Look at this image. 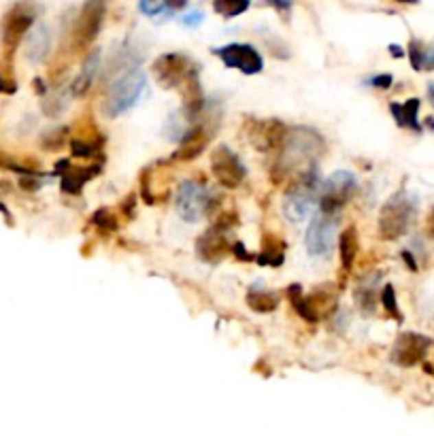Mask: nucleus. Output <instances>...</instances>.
I'll return each instance as SVG.
<instances>
[{"label":"nucleus","instance_id":"f257e3e1","mask_svg":"<svg viewBox=\"0 0 434 436\" xmlns=\"http://www.w3.org/2000/svg\"><path fill=\"white\" fill-rule=\"evenodd\" d=\"M279 154L281 156L273 168V177L277 181L288 177L292 172L305 174L307 170L315 168L319 158L326 154V143L317 130L307 126H296L288 130V137Z\"/></svg>","mask_w":434,"mask_h":436},{"label":"nucleus","instance_id":"f03ea898","mask_svg":"<svg viewBox=\"0 0 434 436\" xmlns=\"http://www.w3.org/2000/svg\"><path fill=\"white\" fill-rule=\"evenodd\" d=\"M145 90L147 77L139 67L122 73L106 90V96L102 100V113L106 117H119L128 113L143 98Z\"/></svg>","mask_w":434,"mask_h":436},{"label":"nucleus","instance_id":"7ed1b4c3","mask_svg":"<svg viewBox=\"0 0 434 436\" xmlns=\"http://www.w3.org/2000/svg\"><path fill=\"white\" fill-rule=\"evenodd\" d=\"M415 200L407 192H398L389 198L379 213V234L385 241H398L415 220Z\"/></svg>","mask_w":434,"mask_h":436},{"label":"nucleus","instance_id":"20e7f679","mask_svg":"<svg viewBox=\"0 0 434 436\" xmlns=\"http://www.w3.org/2000/svg\"><path fill=\"white\" fill-rule=\"evenodd\" d=\"M294 311L309 323H317L319 319L330 317L336 311V302H339V294L332 288H315L311 294H302V288L298 283H292V286L286 290Z\"/></svg>","mask_w":434,"mask_h":436},{"label":"nucleus","instance_id":"39448f33","mask_svg":"<svg viewBox=\"0 0 434 436\" xmlns=\"http://www.w3.org/2000/svg\"><path fill=\"white\" fill-rule=\"evenodd\" d=\"M236 226V213H222L217 217V222L198 236L196 241V255L207 262V264H220V262L232 253V238H230V230Z\"/></svg>","mask_w":434,"mask_h":436},{"label":"nucleus","instance_id":"423d86ee","mask_svg":"<svg viewBox=\"0 0 434 436\" xmlns=\"http://www.w3.org/2000/svg\"><path fill=\"white\" fill-rule=\"evenodd\" d=\"M358 192V179L350 170H336L326 179L319 187L317 200H319V213L334 217L339 211L345 209Z\"/></svg>","mask_w":434,"mask_h":436},{"label":"nucleus","instance_id":"0eeeda50","mask_svg":"<svg viewBox=\"0 0 434 436\" xmlns=\"http://www.w3.org/2000/svg\"><path fill=\"white\" fill-rule=\"evenodd\" d=\"M319 177H317V166L300 174V179L286 192L284 198V213L292 224L302 222L311 213L313 203L317 200L319 194Z\"/></svg>","mask_w":434,"mask_h":436},{"label":"nucleus","instance_id":"6e6552de","mask_svg":"<svg viewBox=\"0 0 434 436\" xmlns=\"http://www.w3.org/2000/svg\"><path fill=\"white\" fill-rule=\"evenodd\" d=\"M198 73V67L194 64L187 56L170 51L162 54L151 64V75H154L156 83L164 90H175V87H183L194 75Z\"/></svg>","mask_w":434,"mask_h":436},{"label":"nucleus","instance_id":"1a4fd4ad","mask_svg":"<svg viewBox=\"0 0 434 436\" xmlns=\"http://www.w3.org/2000/svg\"><path fill=\"white\" fill-rule=\"evenodd\" d=\"M106 17V5L92 0V3H85L75 17V24L71 28V47L73 51H85L92 43L96 41L98 32L102 30Z\"/></svg>","mask_w":434,"mask_h":436},{"label":"nucleus","instance_id":"9d476101","mask_svg":"<svg viewBox=\"0 0 434 436\" xmlns=\"http://www.w3.org/2000/svg\"><path fill=\"white\" fill-rule=\"evenodd\" d=\"M288 126L279 119H255L249 117L243 124V135L245 141L262 154H271V151H281L284 141L288 137Z\"/></svg>","mask_w":434,"mask_h":436},{"label":"nucleus","instance_id":"9b49d317","mask_svg":"<svg viewBox=\"0 0 434 436\" xmlns=\"http://www.w3.org/2000/svg\"><path fill=\"white\" fill-rule=\"evenodd\" d=\"M215 203V196L198 181H183L177 190L175 209L181 220L187 224H196L201 217H205Z\"/></svg>","mask_w":434,"mask_h":436},{"label":"nucleus","instance_id":"f8f14e48","mask_svg":"<svg viewBox=\"0 0 434 436\" xmlns=\"http://www.w3.org/2000/svg\"><path fill=\"white\" fill-rule=\"evenodd\" d=\"M211 172H213L215 181L220 183L222 187H226V190L238 187L247 177L245 164L226 145H220L211 154Z\"/></svg>","mask_w":434,"mask_h":436},{"label":"nucleus","instance_id":"ddd939ff","mask_svg":"<svg viewBox=\"0 0 434 436\" xmlns=\"http://www.w3.org/2000/svg\"><path fill=\"white\" fill-rule=\"evenodd\" d=\"M213 54L220 58L228 69H236L243 75H258L264 69V58L247 43H230V45L217 47Z\"/></svg>","mask_w":434,"mask_h":436},{"label":"nucleus","instance_id":"4468645a","mask_svg":"<svg viewBox=\"0 0 434 436\" xmlns=\"http://www.w3.org/2000/svg\"><path fill=\"white\" fill-rule=\"evenodd\" d=\"M307 251L313 257H330L336 247V224L334 217L317 213L307 228Z\"/></svg>","mask_w":434,"mask_h":436},{"label":"nucleus","instance_id":"2eb2a0df","mask_svg":"<svg viewBox=\"0 0 434 436\" xmlns=\"http://www.w3.org/2000/svg\"><path fill=\"white\" fill-rule=\"evenodd\" d=\"M430 347H432L430 336H424L418 332H402L392 347L389 360L400 368H411V366L420 364L428 356Z\"/></svg>","mask_w":434,"mask_h":436},{"label":"nucleus","instance_id":"dca6fc26","mask_svg":"<svg viewBox=\"0 0 434 436\" xmlns=\"http://www.w3.org/2000/svg\"><path fill=\"white\" fill-rule=\"evenodd\" d=\"M36 19V7L32 5H15L9 9L3 21V43L9 51H13L24 34L32 28Z\"/></svg>","mask_w":434,"mask_h":436},{"label":"nucleus","instance_id":"f3484780","mask_svg":"<svg viewBox=\"0 0 434 436\" xmlns=\"http://www.w3.org/2000/svg\"><path fill=\"white\" fill-rule=\"evenodd\" d=\"M160 166L162 162H156L141 172V196L147 205H160L170 194V177H166V168Z\"/></svg>","mask_w":434,"mask_h":436},{"label":"nucleus","instance_id":"a211bd4d","mask_svg":"<svg viewBox=\"0 0 434 436\" xmlns=\"http://www.w3.org/2000/svg\"><path fill=\"white\" fill-rule=\"evenodd\" d=\"M56 168H58L56 174H60V177H62V181H60L62 192L71 194V196L81 194L83 185L100 174V166L98 164H94V166H71L69 160L58 162Z\"/></svg>","mask_w":434,"mask_h":436},{"label":"nucleus","instance_id":"6ab92c4d","mask_svg":"<svg viewBox=\"0 0 434 436\" xmlns=\"http://www.w3.org/2000/svg\"><path fill=\"white\" fill-rule=\"evenodd\" d=\"M209 141H211V130L205 124L192 126L190 130H185V133L181 135L179 149L175 151V156L172 158L179 160V162H192L194 158H198L207 149Z\"/></svg>","mask_w":434,"mask_h":436},{"label":"nucleus","instance_id":"aec40b11","mask_svg":"<svg viewBox=\"0 0 434 436\" xmlns=\"http://www.w3.org/2000/svg\"><path fill=\"white\" fill-rule=\"evenodd\" d=\"M98 69H100V49H94V51H90L88 56H85L81 73L71 83L73 96H85L90 92V87L94 85V79L98 75Z\"/></svg>","mask_w":434,"mask_h":436},{"label":"nucleus","instance_id":"412c9836","mask_svg":"<svg viewBox=\"0 0 434 436\" xmlns=\"http://www.w3.org/2000/svg\"><path fill=\"white\" fill-rule=\"evenodd\" d=\"M52 49V30L45 24H38L30 30L26 43V58L34 64H41Z\"/></svg>","mask_w":434,"mask_h":436},{"label":"nucleus","instance_id":"4be33fe9","mask_svg":"<svg viewBox=\"0 0 434 436\" xmlns=\"http://www.w3.org/2000/svg\"><path fill=\"white\" fill-rule=\"evenodd\" d=\"M420 100L418 98H409L407 102H392L389 104V113L394 115L396 124L400 128H407V130H413V133H422V124L418 119V113H420Z\"/></svg>","mask_w":434,"mask_h":436},{"label":"nucleus","instance_id":"5701e85b","mask_svg":"<svg viewBox=\"0 0 434 436\" xmlns=\"http://www.w3.org/2000/svg\"><path fill=\"white\" fill-rule=\"evenodd\" d=\"M358 251H360L358 228L356 226L345 228L339 234V257H341V266H343L345 273L354 268V262L358 257Z\"/></svg>","mask_w":434,"mask_h":436},{"label":"nucleus","instance_id":"b1692460","mask_svg":"<svg viewBox=\"0 0 434 436\" xmlns=\"http://www.w3.org/2000/svg\"><path fill=\"white\" fill-rule=\"evenodd\" d=\"M286 260V243L281 241L279 236L275 234H264V241H262V251L255 255V262L262 266H281Z\"/></svg>","mask_w":434,"mask_h":436},{"label":"nucleus","instance_id":"393cba45","mask_svg":"<svg viewBox=\"0 0 434 436\" xmlns=\"http://www.w3.org/2000/svg\"><path fill=\"white\" fill-rule=\"evenodd\" d=\"M245 300H247V307L255 313H273L281 302L279 294L269 290H258V288H251Z\"/></svg>","mask_w":434,"mask_h":436},{"label":"nucleus","instance_id":"a878e982","mask_svg":"<svg viewBox=\"0 0 434 436\" xmlns=\"http://www.w3.org/2000/svg\"><path fill=\"white\" fill-rule=\"evenodd\" d=\"M102 143H104L102 137H96V139H75L73 137L71 151L75 158H94L102 151Z\"/></svg>","mask_w":434,"mask_h":436},{"label":"nucleus","instance_id":"bb28decb","mask_svg":"<svg viewBox=\"0 0 434 436\" xmlns=\"http://www.w3.org/2000/svg\"><path fill=\"white\" fill-rule=\"evenodd\" d=\"M90 222H92L94 228H98V230L104 232V234H113V232H117V228H119V224H117V215H115L111 209H106V207L98 209V211L92 215Z\"/></svg>","mask_w":434,"mask_h":436},{"label":"nucleus","instance_id":"cd10ccee","mask_svg":"<svg viewBox=\"0 0 434 436\" xmlns=\"http://www.w3.org/2000/svg\"><path fill=\"white\" fill-rule=\"evenodd\" d=\"M215 13H220L226 19H232L236 15H241L249 9V3L245 0H220V3H213Z\"/></svg>","mask_w":434,"mask_h":436},{"label":"nucleus","instance_id":"c85d7f7f","mask_svg":"<svg viewBox=\"0 0 434 436\" xmlns=\"http://www.w3.org/2000/svg\"><path fill=\"white\" fill-rule=\"evenodd\" d=\"M69 96H73V94H69ZM69 96H64L62 90L45 96V102H43V111H45L49 117H58L64 111V108L69 106Z\"/></svg>","mask_w":434,"mask_h":436},{"label":"nucleus","instance_id":"c756f323","mask_svg":"<svg viewBox=\"0 0 434 436\" xmlns=\"http://www.w3.org/2000/svg\"><path fill=\"white\" fill-rule=\"evenodd\" d=\"M381 302H383V307L387 311L389 317H394L398 321H402V315H400V309H398V300H396V292H394V286H383L381 290Z\"/></svg>","mask_w":434,"mask_h":436},{"label":"nucleus","instance_id":"7c9ffc66","mask_svg":"<svg viewBox=\"0 0 434 436\" xmlns=\"http://www.w3.org/2000/svg\"><path fill=\"white\" fill-rule=\"evenodd\" d=\"M356 298H358V302H360V307H362V311H364V313H368V311L373 313L375 302H377L375 283H371V286H360V288H358V292H356Z\"/></svg>","mask_w":434,"mask_h":436},{"label":"nucleus","instance_id":"2f4dec72","mask_svg":"<svg viewBox=\"0 0 434 436\" xmlns=\"http://www.w3.org/2000/svg\"><path fill=\"white\" fill-rule=\"evenodd\" d=\"M424 58H426V49L424 45L413 38L409 43V60H411V67H413L415 71H424Z\"/></svg>","mask_w":434,"mask_h":436},{"label":"nucleus","instance_id":"473e14b6","mask_svg":"<svg viewBox=\"0 0 434 436\" xmlns=\"http://www.w3.org/2000/svg\"><path fill=\"white\" fill-rule=\"evenodd\" d=\"M67 135H69V128H56V130H52V133L45 135V139H43V147L60 149L64 145V141H67Z\"/></svg>","mask_w":434,"mask_h":436},{"label":"nucleus","instance_id":"72a5a7b5","mask_svg":"<svg viewBox=\"0 0 434 436\" xmlns=\"http://www.w3.org/2000/svg\"><path fill=\"white\" fill-rule=\"evenodd\" d=\"M135 203H137L135 194L126 196V198L122 200V205H119V211H122V215L126 217V220H133V217H135Z\"/></svg>","mask_w":434,"mask_h":436},{"label":"nucleus","instance_id":"f704fd0d","mask_svg":"<svg viewBox=\"0 0 434 436\" xmlns=\"http://www.w3.org/2000/svg\"><path fill=\"white\" fill-rule=\"evenodd\" d=\"M392 81H394V77H392V75H387V73H383V75H375V77L368 79V83H371V87H377V90H387V87L392 85Z\"/></svg>","mask_w":434,"mask_h":436},{"label":"nucleus","instance_id":"c9c22d12","mask_svg":"<svg viewBox=\"0 0 434 436\" xmlns=\"http://www.w3.org/2000/svg\"><path fill=\"white\" fill-rule=\"evenodd\" d=\"M181 24H183V26H190V28L203 24V13H190V15H183V17H181Z\"/></svg>","mask_w":434,"mask_h":436},{"label":"nucleus","instance_id":"e433bc0d","mask_svg":"<svg viewBox=\"0 0 434 436\" xmlns=\"http://www.w3.org/2000/svg\"><path fill=\"white\" fill-rule=\"evenodd\" d=\"M424 71H434V49L426 51V58H424Z\"/></svg>","mask_w":434,"mask_h":436},{"label":"nucleus","instance_id":"4c0bfd02","mask_svg":"<svg viewBox=\"0 0 434 436\" xmlns=\"http://www.w3.org/2000/svg\"><path fill=\"white\" fill-rule=\"evenodd\" d=\"M402 260L409 264V268L411 271H418V264H415V260H413V255H411V251H402Z\"/></svg>","mask_w":434,"mask_h":436},{"label":"nucleus","instance_id":"58836bf2","mask_svg":"<svg viewBox=\"0 0 434 436\" xmlns=\"http://www.w3.org/2000/svg\"><path fill=\"white\" fill-rule=\"evenodd\" d=\"M389 49H392V54H394L396 58H400V56H402V51H400V47H398V45H389Z\"/></svg>","mask_w":434,"mask_h":436},{"label":"nucleus","instance_id":"ea45409f","mask_svg":"<svg viewBox=\"0 0 434 436\" xmlns=\"http://www.w3.org/2000/svg\"><path fill=\"white\" fill-rule=\"evenodd\" d=\"M428 96H430V100H432V104H434V83L428 85Z\"/></svg>","mask_w":434,"mask_h":436},{"label":"nucleus","instance_id":"a19ab883","mask_svg":"<svg viewBox=\"0 0 434 436\" xmlns=\"http://www.w3.org/2000/svg\"><path fill=\"white\" fill-rule=\"evenodd\" d=\"M7 90V87H5V81H3V77H0V92H5ZM9 92V90H7Z\"/></svg>","mask_w":434,"mask_h":436},{"label":"nucleus","instance_id":"79ce46f5","mask_svg":"<svg viewBox=\"0 0 434 436\" xmlns=\"http://www.w3.org/2000/svg\"><path fill=\"white\" fill-rule=\"evenodd\" d=\"M430 222H432V226H434V211H432V215H430Z\"/></svg>","mask_w":434,"mask_h":436}]
</instances>
